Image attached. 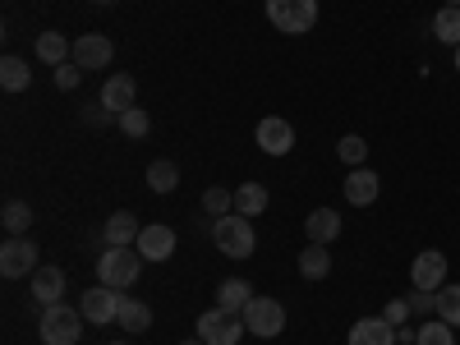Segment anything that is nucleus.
Wrapping results in <instances>:
<instances>
[{
  "instance_id": "f257e3e1",
  "label": "nucleus",
  "mask_w": 460,
  "mask_h": 345,
  "mask_svg": "<svg viewBox=\"0 0 460 345\" xmlns=\"http://www.w3.org/2000/svg\"><path fill=\"white\" fill-rule=\"evenodd\" d=\"M84 309H69V304L60 299V304H47L42 309V318H37V336H42L47 345H79V336H84Z\"/></svg>"
},
{
  "instance_id": "f03ea898",
  "label": "nucleus",
  "mask_w": 460,
  "mask_h": 345,
  "mask_svg": "<svg viewBox=\"0 0 460 345\" xmlns=\"http://www.w3.org/2000/svg\"><path fill=\"white\" fill-rule=\"evenodd\" d=\"M212 240L226 258H249L258 249V235H253V221L240 217V212H230V217H217L212 221Z\"/></svg>"
},
{
  "instance_id": "7ed1b4c3",
  "label": "nucleus",
  "mask_w": 460,
  "mask_h": 345,
  "mask_svg": "<svg viewBox=\"0 0 460 345\" xmlns=\"http://www.w3.org/2000/svg\"><path fill=\"white\" fill-rule=\"evenodd\" d=\"M138 267H143V253L138 249H102L97 258V281L111 286V290H125L138 281Z\"/></svg>"
},
{
  "instance_id": "20e7f679",
  "label": "nucleus",
  "mask_w": 460,
  "mask_h": 345,
  "mask_svg": "<svg viewBox=\"0 0 460 345\" xmlns=\"http://www.w3.org/2000/svg\"><path fill=\"white\" fill-rule=\"evenodd\" d=\"M267 19L286 37H304L318 23V0H267Z\"/></svg>"
},
{
  "instance_id": "39448f33",
  "label": "nucleus",
  "mask_w": 460,
  "mask_h": 345,
  "mask_svg": "<svg viewBox=\"0 0 460 345\" xmlns=\"http://www.w3.org/2000/svg\"><path fill=\"white\" fill-rule=\"evenodd\" d=\"M244 327H249V336H262V341L281 336L286 332V304L267 299V295H253L249 309H244Z\"/></svg>"
},
{
  "instance_id": "423d86ee",
  "label": "nucleus",
  "mask_w": 460,
  "mask_h": 345,
  "mask_svg": "<svg viewBox=\"0 0 460 345\" xmlns=\"http://www.w3.org/2000/svg\"><path fill=\"white\" fill-rule=\"evenodd\" d=\"M240 336H244V314L208 309L199 318V341H208V345H240Z\"/></svg>"
},
{
  "instance_id": "0eeeda50",
  "label": "nucleus",
  "mask_w": 460,
  "mask_h": 345,
  "mask_svg": "<svg viewBox=\"0 0 460 345\" xmlns=\"http://www.w3.org/2000/svg\"><path fill=\"white\" fill-rule=\"evenodd\" d=\"M120 299H125V290H111V286H93V290H84V299H79V309H84V318L88 323H97V327H106V323H120Z\"/></svg>"
},
{
  "instance_id": "6e6552de",
  "label": "nucleus",
  "mask_w": 460,
  "mask_h": 345,
  "mask_svg": "<svg viewBox=\"0 0 460 345\" xmlns=\"http://www.w3.org/2000/svg\"><path fill=\"white\" fill-rule=\"evenodd\" d=\"M0 272H5L10 281L14 277H32L37 272V244L28 235H10L5 244H0Z\"/></svg>"
},
{
  "instance_id": "1a4fd4ad",
  "label": "nucleus",
  "mask_w": 460,
  "mask_h": 345,
  "mask_svg": "<svg viewBox=\"0 0 460 345\" xmlns=\"http://www.w3.org/2000/svg\"><path fill=\"white\" fill-rule=\"evenodd\" d=\"M253 138H258V147L267 152V157H286V152L295 147V125L281 120V115H267V120H258Z\"/></svg>"
},
{
  "instance_id": "9d476101",
  "label": "nucleus",
  "mask_w": 460,
  "mask_h": 345,
  "mask_svg": "<svg viewBox=\"0 0 460 345\" xmlns=\"http://www.w3.org/2000/svg\"><path fill=\"white\" fill-rule=\"evenodd\" d=\"M410 281L414 290H442L447 286V253L442 249H424L410 267Z\"/></svg>"
},
{
  "instance_id": "9b49d317",
  "label": "nucleus",
  "mask_w": 460,
  "mask_h": 345,
  "mask_svg": "<svg viewBox=\"0 0 460 345\" xmlns=\"http://www.w3.org/2000/svg\"><path fill=\"white\" fill-rule=\"evenodd\" d=\"M111 56H115V47H111V37H102V32H84V37H74V65L79 69H102V65H111Z\"/></svg>"
},
{
  "instance_id": "f8f14e48",
  "label": "nucleus",
  "mask_w": 460,
  "mask_h": 345,
  "mask_svg": "<svg viewBox=\"0 0 460 345\" xmlns=\"http://www.w3.org/2000/svg\"><path fill=\"white\" fill-rule=\"evenodd\" d=\"M111 115H125V111H134L138 106V88H134V79L129 74H111V79L102 84V97H97Z\"/></svg>"
},
{
  "instance_id": "ddd939ff",
  "label": "nucleus",
  "mask_w": 460,
  "mask_h": 345,
  "mask_svg": "<svg viewBox=\"0 0 460 345\" xmlns=\"http://www.w3.org/2000/svg\"><path fill=\"white\" fill-rule=\"evenodd\" d=\"M138 235H143V226H138V217H134V212H111V217H106V226H102L106 249H134V244H138Z\"/></svg>"
},
{
  "instance_id": "4468645a",
  "label": "nucleus",
  "mask_w": 460,
  "mask_h": 345,
  "mask_svg": "<svg viewBox=\"0 0 460 345\" xmlns=\"http://www.w3.org/2000/svg\"><path fill=\"white\" fill-rule=\"evenodd\" d=\"M138 253H143V262H166V258L175 253V230H171V226H162V221L143 226V235H138Z\"/></svg>"
},
{
  "instance_id": "2eb2a0df",
  "label": "nucleus",
  "mask_w": 460,
  "mask_h": 345,
  "mask_svg": "<svg viewBox=\"0 0 460 345\" xmlns=\"http://www.w3.org/2000/svg\"><path fill=\"white\" fill-rule=\"evenodd\" d=\"M377 194H382V180L368 166H355L350 175H345V203L368 208V203H377Z\"/></svg>"
},
{
  "instance_id": "dca6fc26",
  "label": "nucleus",
  "mask_w": 460,
  "mask_h": 345,
  "mask_svg": "<svg viewBox=\"0 0 460 345\" xmlns=\"http://www.w3.org/2000/svg\"><path fill=\"white\" fill-rule=\"evenodd\" d=\"M28 290H32V299L42 304V309L47 304H60L65 299V272L60 267H37V272L28 277Z\"/></svg>"
},
{
  "instance_id": "f3484780",
  "label": "nucleus",
  "mask_w": 460,
  "mask_h": 345,
  "mask_svg": "<svg viewBox=\"0 0 460 345\" xmlns=\"http://www.w3.org/2000/svg\"><path fill=\"white\" fill-rule=\"evenodd\" d=\"M304 235H309V244H332L341 235V212L336 208H314L309 221H304Z\"/></svg>"
},
{
  "instance_id": "a211bd4d",
  "label": "nucleus",
  "mask_w": 460,
  "mask_h": 345,
  "mask_svg": "<svg viewBox=\"0 0 460 345\" xmlns=\"http://www.w3.org/2000/svg\"><path fill=\"white\" fill-rule=\"evenodd\" d=\"M350 345H396V327L387 323V318H359L355 327H350Z\"/></svg>"
},
{
  "instance_id": "6ab92c4d",
  "label": "nucleus",
  "mask_w": 460,
  "mask_h": 345,
  "mask_svg": "<svg viewBox=\"0 0 460 345\" xmlns=\"http://www.w3.org/2000/svg\"><path fill=\"white\" fill-rule=\"evenodd\" d=\"M0 88L5 93H28L32 88V65L23 56H5L0 60Z\"/></svg>"
},
{
  "instance_id": "aec40b11",
  "label": "nucleus",
  "mask_w": 460,
  "mask_h": 345,
  "mask_svg": "<svg viewBox=\"0 0 460 345\" xmlns=\"http://www.w3.org/2000/svg\"><path fill=\"white\" fill-rule=\"evenodd\" d=\"M249 299H253V290H249V281H240V277H230V281L217 286V309H226V314H244Z\"/></svg>"
},
{
  "instance_id": "412c9836",
  "label": "nucleus",
  "mask_w": 460,
  "mask_h": 345,
  "mask_svg": "<svg viewBox=\"0 0 460 345\" xmlns=\"http://www.w3.org/2000/svg\"><path fill=\"white\" fill-rule=\"evenodd\" d=\"M327 272H332L327 244H309V249L299 253V277H304V281H327Z\"/></svg>"
},
{
  "instance_id": "4be33fe9",
  "label": "nucleus",
  "mask_w": 460,
  "mask_h": 345,
  "mask_svg": "<svg viewBox=\"0 0 460 345\" xmlns=\"http://www.w3.org/2000/svg\"><path fill=\"white\" fill-rule=\"evenodd\" d=\"M433 37L442 47H460V5H442L433 14Z\"/></svg>"
},
{
  "instance_id": "5701e85b",
  "label": "nucleus",
  "mask_w": 460,
  "mask_h": 345,
  "mask_svg": "<svg viewBox=\"0 0 460 345\" xmlns=\"http://www.w3.org/2000/svg\"><path fill=\"white\" fill-rule=\"evenodd\" d=\"M235 212H240V217H249V221H253V217H262V212H267V189H262V184H253V180H249V184H240V189H235Z\"/></svg>"
},
{
  "instance_id": "b1692460",
  "label": "nucleus",
  "mask_w": 460,
  "mask_h": 345,
  "mask_svg": "<svg viewBox=\"0 0 460 345\" xmlns=\"http://www.w3.org/2000/svg\"><path fill=\"white\" fill-rule=\"evenodd\" d=\"M69 56H74V42H65V32H42V37H37V60L65 65Z\"/></svg>"
},
{
  "instance_id": "393cba45",
  "label": "nucleus",
  "mask_w": 460,
  "mask_h": 345,
  "mask_svg": "<svg viewBox=\"0 0 460 345\" xmlns=\"http://www.w3.org/2000/svg\"><path fill=\"white\" fill-rule=\"evenodd\" d=\"M120 327H125V332H147V327H152V309H147L143 299H129V295H125V299H120Z\"/></svg>"
},
{
  "instance_id": "a878e982",
  "label": "nucleus",
  "mask_w": 460,
  "mask_h": 345,
  "mask_svg": "<svg viewBox=\"0 0 460 345\" xmlns=\"http://www.w3.org/2000/svg\"><path fill=\"white\" fill-rule=\"evenodd\" d=\"M175 184H180L175 162H152L147 166V189H152V194H175Z\"/></svg>"
},
{
  "instance_id": "bb28decb",
  "label": "nucleus",
  "mask_w": 460,
  "mask_h": 345,
  "mask_svg": "<svg viewBox=\"0 0 460 345\" xmlns=\"http://www.w3.org/2000/svg\"><path fill=\"white\" fill-rule=\"evenodd\" d=\"M336 157H341L345 166H350V171H355V166H364V162H368V138H359V134H345V138L336 143Z\"/></svg>"
},
{
  "instance_id": "cd10ccee",
  "label": "nucleus",
  "mask_w": 460,
  "mask_h": 345,
  "mask_svg": "<svg viewBox=\"0 0 460 345\" xmlns=\"http://www.w3.org/2000/svg\"><path fill=\"white\" fill-rule=\"evenodd\" d=\"M0 226H5L10 235H28V226H32V208H28V203H5V212H0Z\"/></svg>"
},
{
  "instance_id": "c85d7f7f",
  "label": "nucleus",
  "mask_w": 460,
  "mask_h": 345,
  "mask_svg": "<svg viewBox=\"0 0 460 345\" xmlns=\"http://www.w3.org/2000/svg\"><path fill=\"white\" fill-rule=\"evenodd\" d=\"M414 345H456V327L451 323H424L419 327V336H414Z\"/></svg>"
},
{
  "instance_id": "c756f323",
  "label": "nucleus",
  "mask_w": 460,
  "mask_h": 345,
  "mask_svg": "<svg viewBox=\"0 0 460 345\" xmlns=\"http://www.w3.org/2000/svg\"><path fill=\"white\" fill-rule=\"evenodd\" d=\"M438 318L460 327V286H442L438 290Z\"/></svg>"
},
{
  "instance_id": "7c9ffc66",
  "label": "nucleus",
  "mask_w": 460,
  "mask_h": 345,
  "mask_svg": "<svg viewBox=\"0 0 460 345\" xmlns=\"http://www.w3.org/2000/svg\"><path fill=\"white\" fill-rule=\"evenodd\" d=\"M203 212H212V217H230V212H235V194H230V189H221V184H212L208 194H203Z\"/></svg>"
},
{
  "instance_id": "2f4dec72",
  "label": "nucleus",
  "mask_w": 460,
  "mask_h": 345,
  "mask_svg": "<svg viewBox=\"0 0 460 345\" xmlns=\"http://www.w3.org/2000/svg\"><path fill=\"white\" fill-rule=\"evenodd\" d=\"M115 120H120V134H125V138H147V129H152V120H147L143 106H134V111H125V115H115Z\"/></svg>"
},
{
  "instance_id": "473e14b6",
  "label": "nucleus",
  "mask_w": 460,
  "mask_h": 345,
  "mask_svg": "<svg viewBox=\"0 0 460 345\" xmlns=\"http://www.w3.org/2000/svg\"><path fill=\"white\" fill-rule=\"evenodd\" d=\"M79 79H84V69L74 65V60L56 65V88H60V93H74V88H79Z\"/></svg>"
},
{
  "instance_id": "72a5a7b5",
  "label": "nucleus",
  "mask_w": 460,
  "mask_h": 345,
  "mask_svg": "<svg viewBox=\"0 0 460 345\" xmlns=\"http://www.w3.org/2000/svg\"><path fill=\"white\" fill-rule=\"evenodd\" d=\"M414 309H410V299H392L387 309H382V318H387L392 327H405V318H410Z\"/></svg>"
},
{
  "instance_id": "f704fd0d",
  "label": "nucleus",
  "mask_w": 460,
  "mask_h": 345,
  "mask_svg": "<svg viewBox=\"0 0 460 345\" xmlns=\"http://www.w3.org/2000/svg\"><path fill=\"white\" fill-rule=\"evenodd\" d=\"M93 5H115V0H93Z\"/></svg>"
},
{
  "instance_id": "c9c22d12",
  "label": "nucleus",
  "mask_w": 460,
  "mask_h": 345,
  "mask_svg": "<svg viewBox=\"0 0 460 345\" xmlns=\"http://www.w3.org/2000/svg\"><path fill=\"white\" fill-rule=\"evenodd\" d=\"M456 74H460V47H456Z\"/></svg>"
},
{
  "instance_id": "e433bc0d",
  "label": "nucleus",
  "mask_w": 460,
  "mask_h": 345,
  "mask_svg": "<svg viewBox=\"0 0 460 345\" xmlns=\"http://www.w3.org/2000/svg\"><path fill=\"white\" fill-rule=\"evenodd\" d=\"M184 345H208V341H184Z\"/></svg>"
},
{
  "instance_id": "4c0bfd02",
  "label": "nucleus",
  "mask_w": 460,
  "mask_h": 345,
  "mask_svg": "<svg viewBox=\"0 0 460 345\" xmlns=\"http://www.w3.org/2000/svg\"><path fill=\"white\" fill-rule=\"evenodd\" d=\"M111 345H129V341H111Z\"/></svg>"
},
{
  "instance_id": "58836bf2",
  "label": "nucleus",
  "mask_w": 460,
  "mask_h": 345,
  "mask_svg": "<svg viewBox=\"0 0 460 345\" xmlns=\"http://www.w3.org/2000/svg\"><path fill=\"white\" fill-rule=\"evenodd\" d=\"M447 5H460V0H447Z\"/></svg>"
}]
</instances>
